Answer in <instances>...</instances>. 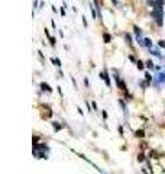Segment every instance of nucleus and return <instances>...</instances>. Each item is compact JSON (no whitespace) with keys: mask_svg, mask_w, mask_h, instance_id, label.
Returning a JSON list of instances; mask_svg holds the SVG:
<instances>
[{"mask_svg":"<svg viewBox=\"0 0 165 174\" xmlns=\"http://www.w3.org/2000/svg\"><path fill=\"white\" fill-rule=\"evenodd\" d=\"M103 39H104V42H110V39H112V38H110L109 34H104V35H103Z\"/></svg>","mask_w":165,"mask_h":174,"instance_id":"423d86ee","label":"nucleus"},{"mask_svg":"<svg viewBox=\"0 0 165 174\" xmlns=\"http://www.w3.org/2000/svg\"><path fill=\"white\" fill-rule=\"evenodd\" d=\"M136 136H143V131H138V132H136Z\"/></svg>","mask_w":165,"mask_h":174,"instance_id":"9b49d317","label":"nucleus"},{"mask_svg":"<svg viewBox=\"0 0 165 174\" xmlns=\"http://www.w3.org/2000/svg\"><path fill=\"white\" fill-rule=\"evenodd\" d=\"M90 10H91V15H93V19H96V18H97V12H96V9L93 8V4L90 6Z\"/></svg>","mask_w":165,"mask_h":174,"instance_id":"20e7f679","label":"nucleus"},{"mask_svg":"<svg viewBox=\"0 0 165 174\" xmlns=\"http://www.w3.org/2000/svg\"><path fill=\"white\" fill-rule=\"evenodd\" d=\"M143 45L148 46V48H152V41L148 39V38H145V39H143Z\"/></svg>","mask_w":165,"mask_h":174,"instance_id":"7ed1b4c3","label":"nucleus"},{"mask_svg":"<svg viewBox=\"0 0 165 174\" xmlns=\"http://www.w3.org/2000/svg\"><path fill=\"white\" fill-rule=\"evenodd\" d=\"M41 87H42V90H46V91H51V87L48 86L46 83H42L41 84Z\"/></svg>","mask_w":165,"mask_h":174,"instance_id":"39448f33","label":"nucleus"},{"mask_svg":"<svg viewBox=\"0 0 165 174\" xmlns=\"http://www.w3.org/2000/svg\"><path fill=\"white\" fill-rule=\"evenodd\" d=\"M158 2H159V0H148V3H149L151 6H155V4H157Z\"/></svg>","mask_w":165,"mask_h":174,"instance_id":"6e6552de","label":"nucleus"},{"mask_svg":"<svg viewBox=\"0 0 165 174\" xmlns=\"http://www.w3.org/2000/svg\"><path fill=\"white\" fill-rule=\"evenodd\" d=\"M54 63H55V65H58V67L61 65V61L60 60H54Z\"/></svg>","mask_w":165,"mask_h":174,"instance_id":"f8f14e48","label":"nucleus"},{"mask_svg":"<svg viewBox=\"0 0 165 174\" xmlns=\"http://www.w3.org/2000/svg\"><path fill=\"white\" fill-rule=\"evenodd\" d=\"M146 67H148V68H152V67H154V64H152V61H148V63H146Z\"/></svg>","mask_w":165,"mask_h":174,"instance_id":"9d476101","label":"nucleus"},{"mask_svg":"<svg viewBox=\"0 0 165 174\" xmlns=\"http://www.w3.org/2000/svg\"><path fill=\"white\" fill-rule=\"evenodd\" d=\"M159 46H165V41H159V44H158Z\"/></svg>","mask_w":165,"mask_h":174,"instance_id":"ddd939ff","label":"nucleus"},{"mask_svg":"<svg viewBox=\"0 0 165 174\" xmlns=\"http://www.w3.org/2000/svg\"><path fill=\"white\" fill-rule=\"evenodd\" d=\"M158 79H159V81H165V73H161V74H158Z\"/></svg>","mask_w":165,"mask_h":174,"instance_id":"0eeeda50","label":"nucleus"},{"mask_svg":"<svg viewBox=\"0 0 165 174\" xmlns=\"http://www.w3.org/2000/svg\"><path fill=\"white\" fill-rule=\"evenodd\" d=\"M162 4H164V2L162 0H159L157 4L154 6V10H152V16L155 18V20H157L158 25H162V16H164V12H162Z\"/></svg>","mask_w":165,"mask_h":174,"instance_id":"f257e3e1","label":"nucleus"},{"mask_svg":"<svg viewBox=\"0 0 165 174\" xmlns=\"http://www.w3.org/2000/svg\"><path fill=\"white\" fill-rule=\"evenodd\" d=\"M138 68H139V70H142V68H143V63H142V61H138Z\"/></svg>","mask_w":165,"mask_h":174,"instance_id":"1a4fd4ad","label":"nucleus"},{"mask_svg":"<svg viewBox=\"0 0 165 174\" xmlns=\"http://www.w3.org/2000/svg\"><path fill=\"white\" fill-rule=\"evenodd\" d=\"M100 77H101L103 80H106V84H107V86L110 87V80H109V77H107V73H106V71L100 73Z\"/></svg>","mask_w":165,"mask_h":174,"instance_id":"f03ea898","label":"nucleus"}]
</instances>
